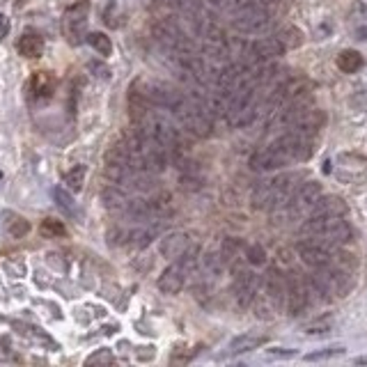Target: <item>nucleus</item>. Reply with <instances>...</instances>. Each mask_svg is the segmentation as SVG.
I'll return each mask as SVG.
<instances>
[{"label": "nucleus", "mask_w": 367, "mask_h": 367, "mask_svg": "<svg viewBox=\"0 0 367 367\" xmlns=\"http://www.w3.org/2000/svg\"><path fill=\"white\" fill-rule=\"evenodd\" d=\"M115 363V356H112L110 349H97L92 356H87L85 365H112Z\"/></svg>", "instance_id": "nucleus-29"}, {"label": "nucleus", "mask_w": 367, "mask_h": 367, "mask_svg": "<svg viewBox=\"0 0 367 367\" xmlns=\"http://www.w3.org/2000/svg\"><path fill=\"white\" fill-rule=\"evenodd\" d=\"M324 122H326L324 112L312 106L299 122H296V124H294L290 131H296V134H301V136L310 138V141H312V138L317 136V131H319L321 127H324Z\"/></svg>", "instance_id": "nucleus-12"}, {"label": "nucleus", "mask_w": 367, "mask_h": 367, "mask_svg": "<svg viewBox=\"0 0 367 367\" xmlns=\"http://www.w3.org/2000/svg\"><path fill=\"white\" fill-rule=\"evenodd\" d=\"M321 198V184L317 181H303L299 188L294 191V195L290 200V205H287L283 212H287L290 216H305L312 212V207L317 205V200Z\"/></svg>", "instance_id": "nucleus-5"}, {"label": "nucleus", "mask_w": 367, "mask_h": 367, "mask_svg": "<svg viewBox=\"0 0 367 367\" xmlns=\"http://www.w3.org/2000/svg\"><path fill=\"white\" fill-rule=\"evenodd\" d=\"M184 283H186V271H184L179 264H172L163 271L159 276V290L163 294H179Z\"/></svg>", "instance_id": "nucleus-13"}, {"label": "nucleus", "mask_w": 367, "mask_h": 367, "mask_svg": "<svg viewBox=\"0 0 367 367\" xmlns=\"http://www.w3.org/2000/svg\"><path fill=\"white\" fill-rule=\"evenodd\" d=\"M51 94H53V78L46 72H37L30 78V97L37 103H41V101H49Z\"/></svg>", "instance_id": "nucleus-16"}, {"label": "nucleus", "mask_w": 367, "mask_h": 367, "mask_svg": "<svg viewBox=\"0 0 367 367\" xmlns=\"http://www.w3.org/2000/svg\"><path fill=\"white\" fill-rule=\"evenodd\" d=\"M303 237L321 243L326 248H340L354 241L352 225L345 221V216H310L301 227Z\"/></svg>", "instance_id": "nucleus-2"}, {"label": "nucleus", "mask_w": 367, "mask_h": 367, "mask_svg": "<svg viewBox=\"0 0 367 367\" xmlns=\"http://www.w3.org/2000/svg\"><path fill=\"white\" fill-rule=\"evenodd\" d=\"M207 3H212L216 7H230L232 3H237V0H207Z\"/></svg>", "instance_id": "nucleus-35"}, {"label": "nucleus", "mask_w": 367, "mask_h": 367, "mask_svg": "<svg viewBox=\"0 0 367 367\" xmlns=\"http://www.w3.org/2000/svg\"><path fill=\"white\" fill-rule=\"evenodd\" d=\"M354 363H356V365H367V356H363V358H356Z\"/></svg>", "instance_id": "nucleus-37"}, {"label": "nucleus", "mask_w": 367, "mask_h": 367, "mask_svg": "<svg viewBox=\"0 0 367 367\" xmlns=\"http://www.w3.org/2000/svg\"><path fill=\"white\" fill-rule=\"evenodd\" d=\"M87 67H90V72H92L94 76L103 78V81H108V78H110V69H108L106 65H101V63H90Z\"/></svg>", "instance_id": "nucleus-33"}, {"label": "nucleus", "mask_w": 367, "mask_h": 367, "mask_svg": "<svg viewBox=\"0 0 367 367\" xmlns=\"http://www.w3.org/2000/svg\"><path fill=\"white\" fill-rule=\"evenodd\" d=\"M87 12H90V5L81 0L74 7H69L65 14V34L69 44H81L83 37H87L85 25H87Z\"/></svg>", "instance_id": "nucleus-7"}, {"label": "nucleus", "mask_w": 367, "mask_h": 367, "mask_svg": "<svg viewBox=\"0 0 367 367\" xmlns=\"http://www.w3.org/2000/svg\"><path fill=\"white\" fill-rule=\"evenodd\" d=\"M310 301V294H308V285L296 273L287 276V310L290 314H301L305 310V305Z\"/></svg>", "instance_id": "nucleus-9"}, {"label": "nucleus", "mask_w": 367, "mask_h": 367, "mask_svg": "<svg viewBox=\"0 0 367 367\" xmlns=\"http://www.w3.org/2000/svg\"><path fill=\"white\" fill-rule=\"evenodd\" d=\"M7 34H10V19L5 14H0V41H3Z\"/></svg>", "instance_id": "nucleus-34"}, {"label": "nucleus", "mask_w": 367, "mask_h": 367, "mask_svg": "<svg viewBox=\"0 0 367 367\" xmlns=\"http://www.w3.org/2000/svg\"><path fill=\"white\" fill-rule=\"evenodd\" d=\"M5 230L10 232V237L21 239V237H25V234L30 232V223L25 221V218H21V216H12V221H5Z\"/></svg>", "instance_id": "nucleus-25"}, {"label": "nucleus", "mask_w": 367, "mask_h": 367, "mask_svg": "<svg viewBox=\"0 0 367 367\" xmlns=\"http://www.w3.org/2000/svg\"><path fill=\"white\" fill-rule=\"evenodd\" d=\"M124 216L131 218V221H136V223H152L154 221V212H152L150 200L131 198L127 202V207H124Z\"/></svg>", "instance_id": "nucleus-15"}, {"label": "nucleus", "mask_w": 367, "mask_h": 367, "mask_svg": "<svg viewBox=\"0 0 367 367\" xmlns=\"http://www.w3.org/2000/svg\"><path fill=\"white\" fill-rule=\"evenodd\" d=\"M347 214V205L342 198L337 195H321L317 200V205L312 207L310 216H345Z\"/></svg>", "instance_id": "nucleus-14"}, {"label": "nucleus", "mask_w": 367, "mask_h": 367, "mask_svg": "<svg viewBox=\"0 0 367 367\" xmlns=\"http://www.w3.org/2000/svg\"><path fill=\"white\" fill-rule=\"evenodd\" d=\"M188 248H191V239H188V234H184V232L165 234V237L161 239V243H159L161 255L168 257V259H179Z\"/></svg>", "instance_id": "nucleus-11"}, {"label": "nucleus", "mask_w": 367, "mask_h": 367, "mask_svg": "<svg viewBox=\"0 0 367 367\" xmlns=\"http://www.w3.org/2000/svg\"><path fill=\"white\" fill-rule=\"evenodd\" d=\"M296 352H281V349H271V356H281V358H290Z\"/></svg>", "instance_id": "nucleus-36"}, {"label": "nucleus", "mask_w": 367, "mask_h": 367, "mask_svg": "<svg viewBox=\"0 0 367 367\" xmlns=\"http://www.w3.org/2000/svg\"><path fill=\"white\" fill-rule=\"evenodd\" d=\"M264 294L276 308H283L287 303V276H283L278 269H269L264 276Z\"/></svg>", "instance_id": "nucleus-10"}, {"label": "nucleus", "mask_w": 367, "mask_h": 367, "mask_svg": "<svg viewBox=\"0 0 367 367\" xmlns=\"http://www.w3.org/2000/svg\"><path fill=\"white\" fill-rule=\"evenodd\" d=\"M234 28L243 34H262L271 28V14L262 3H241L234 10Z\"/></svg>", "instance_id": "nucleus-4"}, {"label": "nucleus", "mask_w": 367, "mask_h": 367, "mask_svg": "<svg viewBox=\"0 0 367 367\" xmlns=\"http://www.w3.org/2000/svg\"><path fill=\"white\" fill-rule=\"evenodd\" d=\"M310 281L314 283V287L319 290V294L324 299H335V296H347L349 290H352V276L347 273L345 269H340L335 262L328 266L314 269Z\"/></svg>", "instance_id": "nucleus-3"}, {"label": "nucleus", "mask_w": 367, "mask_h": 367, "mask_svg": "<svg viewBox=\"0 0 367 367\" xmlns=\"http://www.w3.org/2000/svg\"><path fill=\"white\" fill-rule=\"evenodd\" d=\"M340 354H345V347H326V349H317V352H312L305 356V361H328V358H333V356H340Z\"/></svg>", "instance_id": "nucleus-28"}, {"label": "nucleus", "mask_w": 367, "mask_h": 367, "mask_svg": "<svg viewBox=\"0 0 367 367\" xmlns=\"http://www.w3.org/2000/svg\"><path fill=\"white\" fill-rule=\"evenodd\" d=\"M337 67H340V72H345V74H356L358 69L363 67V56L358 53V51L347 49L337 56Z\"/></svg>", "instance_id": "nucleus-20"}, {"label": "nucleus", "mask_w": 367, "mask_h": 367, "mask_svg": "<svg viewBox=\"0 0 367 367\" xmlns=\"http://www.w3.org/2000/svg\"><path fill=\"white\" fill-rule=\"evenodd\" d=\"M5 271L12 278H23L25 276V262L23 259H7L5 262Z\"/></svg>", "instance_id": "nucleus-31"}, {"label": "nucleus", "mask_w": 367, "mask_h": 367, "mask_svg": "<svg viewBox=\"0 0 367 367\" xmlns=\"http://www.w3.org/2000/svg\"><path fill=\"white\" fill-rule=\"evenodd\" d=\"M101 200H103V207L110 209V212H124V207H127V202H129L127 193L117 186V184H112V186L103 188Z\"/></svg>", "instance_id": "nucleus-19"}, {"label": "nucleus", "mask_w": 367, "mask_h": 367, "mask_svg": "<svg viewBox=\"0 0 367 367\" xmlns=\"http://www.w3.org/2000/svg\"><path fill=\"white\" fill-rule=\"evenodd\" d=\"M16 49H19L23 58H39L44 53V37L34 32H25L19 44H16Z\"/></svg>", "instance_id": "nucleus-18"}, {"label": "nucleus", "mask_w": 367, "mask_h": 367, "mask_svg": "<svg viewBox=\"0 0 367 367\" xmlns=\"http://www.w3.org/2000/svg\"><path fill=\"white\" fill-rule=\"evenodd\" d=\"M296 250H299V255H301V259L305 262V264L312 266V269L328 266V264H333V262H335L333 252H330L326 246H321V243L312 241V239L310 241H301Z\"/></svg>", "instance_id": "nucleus-8"}, {"label": "nucleus", "mask_w": 367, "mask_h": 367, "mask_svg": "<svg viewBox=\"0 0 367 367\" xmlns=\"http://www.w3.org/2000/svg\"><path fill=\"white\" fill-rule=\"evenodd\" d=\"M312 154V141L296 131H287L269 147H262L250 159V168L257 172H271L285 168L294 161H308Z\"/></svg>", "instance_id": "nucleus-1"}, {"label": "nucleus", "mask_w": 367, "mask_h": 367, "mask_svg": "<svg viewBox=\"0 0 367 367\" xmlns=\"http://www.w3.org/2000/svg\"><path fill=\"white\" fill-rule=\"evenodd\" d=\"M202 266H205V273L212 276V278H218L223 273V266H225V259L214 255V252H207L202 255Z\"/></svg>", "instance_id": "nucleus-27"}, {"label": "nucleus", "mask_w": 367, "mask_h": 367, "mask_svg": "<svg viewBox=\"0 0 367 367\" xmlns=\"http://www.w3.org/2000/svg\"><path fill=\"white\" fill-rule=\"evenodd\" d=\"M278 39L285 44V49H296L301 46L303 32L299 28H294V25H285V28H281V32H278Z\"/></svg>", "instance_id": "nucleus-24"}, {"label": "nucleus", "mask_w": 367, "mask_h": 367, "mask_svg": "<svg viewBox=\"0 0 367 367\" xmlns=\"http://www.w3.org/2000/svg\"><path fill=\"white\" fill-rule=\"evenodd\" d=\"M41 234H46V237H65V225L60 221H53V218H46L41 223Z\"/></svg>", "instance_id": "nucleus-30"}, {"label": "nucleus", "mask_w": 367, "mask_h": 367, "mask_svg": "<svg viewBox=\"0 0 367 367\" xmlns=\"http://www.w3.org/2000/svg\"><path fill=\"white\" fill-rule=\"evenodd\" d=\"M87 44H90V46L103 58L112 53V41H110L108 34H103V32H90L87 34Z\"/></svg>", "instance_id": "nucleus-21"}, {"label": "nucleus", "mask_w": 367, "mask_h": 367, "mask_svg": "<svg viewBox=\"0 0 367 367\" xmlns=\"http://www.w3.org/2000/svg\"><path fill=\"white\" fill-rule=\"evenodd\" d=\"M246 257H248V262H250V264H264V262H266V252H264V248H262V246H250L248 248V252H246Z\"/></svg>", "instance_id": "nucleus-32"}, {"label": "nucleus", "mask_w": 367, "mask_h": 367, "mask_svg": "<svg viewBox=\"0 0 367 367\" xmlns=\"http://www.w3.org/2000/svg\"><path fill=\"white\" fill-rule=\"evenodd\" d=\"M53 200H56V205L63 209L67 216H78V207L74 202V198L69 195L65 188H60V186L53 188Z\"/></svg>", "instance_id": "nucleus-22"}, {"label": "nucleus", "mask_w": 367, "mask_h": 367, "mask_svg": "<svg viewBox=\"0 0 367 367\" xmlns=\"http://www.w3.org/2000/svg\"><path fill=\"white\" fill-rule=\"evenodd\" d=\"M85 174H87L85 165H76L74 170H69V172L65 174V184L74 191V193H78V191L83 188V184H85Z\"/></svg>", "instance_id": "nucleus-26"}, {"label": "nucleus", "mask_w": 367, "mask_h": 367, "mask_svg": "<svg viewBox=\"0 0 367 367\" xmlns=\"http://www.w3.org/2000/svg\"><path fill=\"white\" fill-rule=\"evenodd\" d=\"M262 345H266V335L264 333H243L239 337H234L230 342V354H246V352H255Z\"/></svg>", "instance_id": "nucleus-17"}, {"label": "nucleus", "mask_w": 367, "mask_h": 367, "mask_svg": "<svg viewBox=\"0 0 367 367\" xmlns=\"http://www.w3.org/2000/svg\"><path fill=\"white\" fill-rule=\"evenodd\" d=\"M234 273H237L234 276V294H237V301L241 308H248L259 292L262 278L248 269H237V266H234Z\"/></svg>", "instance_id": "nucleus-6"}, {"label": "nucleus", "mask_w": 367, "mask_h": 367, "mask_svg": "<svg viewBox=\"0 0 367 367\" xmlns=\"http://www.w3.org/2000/svg\"><path fill=\"white\" fill-rule=\"evenodd\" d=\"M16 328H21V333L23 335H28L30 340H34V342H39V345H44V347H49V349H60L58 347V342H53V340H51L46 333H41V328H34V326H25V324H16Z\"/></svg>", "instance_id": "nucleus-23"}, {"label": "nucleus", "mask_w": 367, "mask_h": 367, "mask_svg": "<svg viewBox=\"0 0 367 367\" xmlns=\"http://www.w3.org/2000/svg\"><path fill=\"white\" fill-rule=\"evenodd\" d=\"M0 179H3V172H0Z\"/></svg>", "instance_id": "nucleus-38"}]
</instances>
